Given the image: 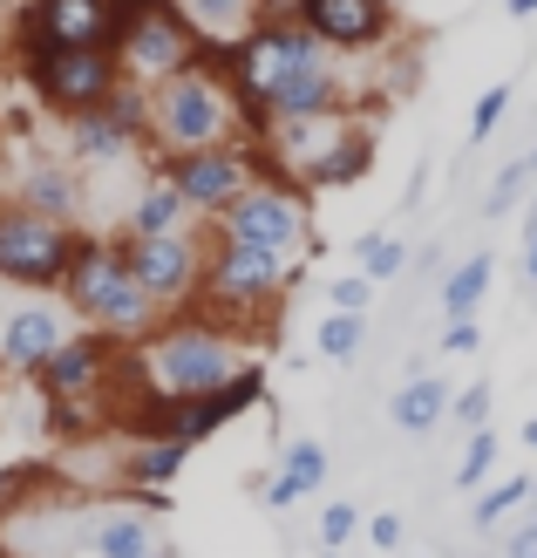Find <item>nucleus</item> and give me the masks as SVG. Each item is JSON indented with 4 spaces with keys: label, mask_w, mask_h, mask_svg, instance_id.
Masks as SVG:
<instances>
[{
    "label": "nucleus",
    "mask_w": 537,
    "mask_h": 558,
    "mask_svg": "<svg viewBox=\"0 0 537 558\" xmlns=\"http://www.w3.org/2000/svg\"><path fill=\"white\" fill-rule=\"evenodd\" d=\"M218 69L239 96V117L252 130V144L272 123H300V117H347L354 109V82L341 69V54L314 41L300 21H259L245 41L218 48Z\"/></svg>",
    "instance_id": "1"
},
{
    "label": "nucleus",
    "mask_w": 537,
    "mask_h": 558,
    "mask_svg": "<svg viewBox=\"0 0 537 558\" xmlns=\"http://www.w3.org/2000/svg\"><path fill=\"white\" fill-rule=\"evenodd\" d=\"M245 117H239V96L218 69V48H205V62H191L178 75H163L150 89V150L171 157V150H205V144H239Z\"/></svg>",
    "instance_id": "2"
},
{
    "label": "nucleus",
    "mask_w": 537,
    "mask_h": 558,
    "mask_svg": "<svg viewBox=\"0 0 537 558\" xmlns=\"http://www.w3.org/2000/svg\"><path fill=\"white\" fill-rule=\"evenodd\" d=\"M245 368V348L232 327H205V320H171V327H150L144 341H136V361L130 375L144 396H211Z\"/></svg>",
    "instance_id": "3"
},
{
    "label": "nucleus",
    "mask_w": 537,
    "mask_h": 558,
    "mask_svg": "<svg viewBox=\"0 0 537 558\" xmlns=\"http://www.w3.org/2000/svg\"><path fill=\"white\" fill-rule=\"evenodd\" d=\"M62 300H69V314H82L96 333H117L123 348H136L157 327V300L136 287L117 239H75V259L62 272Z\"/></svg>",
    "instance_id": "4"
},
{
    "label": "nucleus",
    "mask_w": 537,
    "mask_h": 558,
    "mask_svg": "<svg viewBox=\"0 0 537 558\" xmlns=\"http://www.w3.org/2000/svg\"><path fill=\"white\" fill-rule=\"evenodd\" d=\"M218 239H239V245H259V253H279V259H300L314 245V211H306V191L293 178H252L232 205L211 218Z\"/></svg>",
    "instance_id": "5"
},
{
    "label": "nucleus",
    "mask_w": 537,
    "mask_h": 558,
    "mask_svg": "<svg viewBox=\"0 0 537 558\" xmlns=\"http://www.w3.org/2000/svg\"><path fill=\"white\" fill-rule=\"evenodd\" d=\"M27 75V89H35V102L48 109V117H89V109L109 102V89L123 82V62H117V48H35V54H21L14 62Z\"/></svg>",
    "instance_id": "6"
},
{
    "label": "nucleus",
    "mask_w": 537,
    "mask_h": 558,
    "mask_svg": "<svg viewBox=\"0 0 537 558\" xmlns=\"http://www.w3.org/2000/svg\"><path fill=\"white\" fill-rule=\"evenodd\" d=\"M117 62H123L130 82L157 89L163 75L205 62V41H197V27L184 21L178 0H130V8H123V27H117Z\"/></svg>",
    "instance_id": "7"
},
{
    "label": "nucleus",
    "mask_w": 537,
    "mask_h": 558,
    "mask_svg": "<svg viewBox=\"0 0 537 558\" xmlns=\"http://www.w3.org/2000/svg\"><path fill=\"white\" fill-rule=\"evenodd\" d=\"M163 178H171L178 191H184V205L197 211V218H218L224 205L239 198V191L252 184V178H272L279 163H266V144H252V136H239V144H205V150H171L157 163ZM286 178V171H279Z\"/></svg>",
    "instance_id": "8"
},
{
    "label": "nucleus",
    "mask_w": 537,
    "mask_h": 558,
    "mask_svg": "<svg viewBox=\"0 0 537 558\" xmlns=\"http://www.w3.org/2000/svg\"><path fill=\"white\" fill-rule=\"evenodd\" d=\"M286 287H293V259L211 232V245H205V287H197V300H211L218 314H266V306L286 300Z\"/></svg>",
    "instance_id": "9"
},
{
    "label": "nucleus",
    "mask_w": 537,
    "mask_h": 558,
    "mask_svg": "<svg viewBox=\"0 0 537 558\" xmlns=\"http://www.w3.org/2000/svg\"><path fill=\"white\" fill-rule=\"evenodd\" d=\"M75 226L27 211V205H0V279L27 293H62V272L75 259Z\"/></svg>",
    "instance_id": "10"
},
{
    "label": "nucleus",
    "mask_w": 537,
    "mask_h": 558,
    "mask_svg": "<svg viewBox=\"0 0 537 558\" xmlns=\"http://www.w3.org/2000/svg\"><path fill=\"white\" fill-rule=\"evenodd\" d=\"M205 245H211V232L191 226V232H157V239L123 232L117 253L136 272V287L157 300V314H163V306H191L197 300V287H205Z\"/></svg>",
    "instance_id": "11"
},
{
    "label": "nucleus",
    "mask_w": 537,
    "mask_h": 558,
    "mask_svg": "<svg viewBox=\"0 0 537 558\" xmlns=\"http://www.w3.org/2000/svg\"><path fill=\"white\" fill-rule=\"evenodd\" d=\"M130 0H27L14 14V62L35 48H117Z\"/></svg>",
    "instance_id": "12"
},
{
    "label": "nucleus",
    "mask_w": 537,
    "mask_h": 558,
    "mask_svg": "<svg viewBox=\"0 0 537 558\" xmlns=\"http://www.w3.org/2000/svg\"><path fill=\"white\" fill-rule=\"evenodd\" d=\"M300 27L327 41L341 62H361L402 35V8L394 0H300Z\"/></svg>",
    "instance_id": "13"
},
{
    "label": "nucleus",
    "mask_w": 537,
    "mask_h": 558,
    "mask_svg": "<svg viewBox=\"0 0 537 558\" xmlns=\"http://www.w3.org/2000/svg\"><path fill=\"white\" fill-rule=\"evenodd\" d=\"M117 361H123V341L89 327V333H69V341L35 368V381H41L48 402H89V396L109 388V368H117Z\"/></svg>",
    "instance_id": "14"
},
{
    "label": "nucleus",
    "mask_w": 537,
    "mask_h": 558,
    "mask_svg": "<svg viewBox=\"0 0 537 558\" xmlns=\"http://www.w3.org/2000/svg\"><path fill=\"white\" fill-rule=\"evenodd\" d=\"M62 341H69V320H62V306H48V300H27L0 320V361H8L14 375H35Z\"/></svg>",
    "instance_id": "15"
},
{
    "label": "nucleus",
    "mask_w": 537,
    "mask_h": 558,
    "mask_svg": "<svg viewBox=\"0 0 537 558\" xmlns=\"http://www.w3.org/2000/svg\"><path fill=\"white\" fill-rule=\"evenodd\" d=\"M14 205L54 218V226H75L82 205H89V191H82V163H69V157H35L21 171V198Z\"/></svg>",
    "instance_id": "16"
},
{
    "label": "nucleus",
    "mask_w": 537,
    "mask_h": 558,
    "mask_svg": "<svg viewBox=\"0 0 537 558\" xmlns=\"http://www.w3.org/2000/svg\"><path fill=\"white\" fill-rule=\"evenodd\" d=\"M320 484H327V450H320L314 436H293L286 450H279V477H272L259 497H266L272 511H293L300 497H314Z\"/></svg>",
    "instance_id": "17"
},
{
    "label": "nucleus",
    "mask_w": 537,
    "mask_h": 558,
    "mask_svg": "<svg viewBox=\"0 0 537 558\" xmlns=\"http://www.w3.org/2000/svg\"><path fill=\"white\" fill-rule=\"evenodd\" d=\"M442 415H449V381H442V375H408V381L388 396V423L402 429V436L442 429Z\"/></svg>",
    "instance_id": "18"
},
{
    "label": "nucleus",
    "mask_w": 537,
    "mask_h": 558,
    "mask_svg": "<svg viewBox=\"0 0 537 558\" xmlns=\"http://www.w3.org/2000/svg\"><path fill=\"white\" fill-rule=\"evenodd\" d=\"M197 226V211L184 205V191L171 184V178H150L144 191H136V205H130V226L123 232H136V239H157V232H191Z\"/></svg>",
    "instance_id": "19"
},
{
    "label": "nucleus",
    "mask_w": 537,
    "mask_h": 558,
    "mask_svg": "<svg viewBox=\"0 0 537 558\" xmlns=\"http://www.w3.org/2000/svg\"><path fill=\"white\" fill-rule=\"evenodd\" d=\"M178 8H184V21L197 27L205 48H232L259 27V0H178Z\"/></svg>",
    "instance_id": "20"
},
{
    "label": "nucleus",
    "mask_w": 537,
    "mask_h": 558,
    "mask_svg": "<svg viewBox=\"0 0 537 558\" xmlns=\"http://www.w3.org/2000/svg\"><path fill=\"white\" fill-rule=\"evenodd\" d=\"M69 130V163H82V171H102V163H117V157H130L136 144L102 117V109H89V117H75V123H62Z\"/></svg>",
    "instance_id": "21"
},
{
    "label": "nucleus",
    "mask_w": 537,
    "mask_h": 558,
    "mask_svg": "<svg viewBox=\"0 0 537 558\" xmlns=\"http://www.w3.org/2000/svg\"><path fill=\"white\" fill-rule=\"evenodd\" d=\"M184 463H191V442H178V436H144V442L130 450L123 477H130L136 490H163V484H178Z\"/></svg>",
    "instance_id": "22"
},
{
    "label": "nucleus",
    "mask_w": 537,
    "mask_h": 558,
    "mask_svg": "<svg viewBox=\"0 0 537 558\" xmlns=\"http://www.w3.org/2000/svg\"><path fill=\"white\" fill-rule=\"evenodd\" d=\"M367 163H375V136H367L361 123L341 136V144H333L320 163H314V171H306V184H314V191H341V184H354V178H367Z\"/></svg>",
    "instance_id": "23"
},
{
    "label": "nucleus",
    "mask_w": 537,
    "mask_h": 558,
    "mask_svg": "<svg viewBox=\"0 0 537 558\" xmlns=\"http://www.w3.org/2000/svg\"><path fill=\"white\" fill-rule=\"evenodd\" d=\"M490 279H497V259H490V253H469L463 266H449V279H442V314H449V320H469L476 306H484Z\"/></svg>",
    "instance_id": "24"
},
{
    "label": "nucleus",
    "mask_w": 537,
    "mask_h": 558,
    "mask_svg": "<svg viewBox=\"0 0 537 558\" xmlns=\"http://www.w3.org/2000/svg\"><path fill=\"white\" fill-rule=\"evenodd\" d=\"M314 348L327 361H354L367 348V314H341V306H327V320L314 327Z\"/></svg>",
    "instance_id": "25"
},
{
    "label": "nucleus",
    "mask_w": 537,
    "mask_h": 558,
    "mask_svg": "<svg viewBox=\"0 0 537 558\" xmlns=\"http://www.w3.org/2000/svg\"><path fill=\"white\" fill-rule=\"evenodd\" d=\"M354 266L375 279V287H388V279L408 266V245H402V239H388V232H361V239H354Z\"/></svg>",
    "instance_id": "26"
},
{
    "label": "nucleus",
    "mask_w": 537,
    "mask_h": 558,
    "mask_svg": "<svg viewBox=\"0 0 537 558\" xmlns=\"http://www.w3.org/2000/svg\"><path fill=\"white\" fill-rule=\"evenodd\" d=\"M144 551H157L144 518H102L96 524V558H144Z\"/></svg>",
    "instance_id": "27"
},
{
    "label": "nucleus",
    "mask_w": 537,
    "mask_h": 558,
    "mask_svg": "<svg viewBox=\"0 0 537 558\" xmlns=\"http://www.w3.org/2000/svg\"><path fill=\"white\" fill-rule=\"evenodd\" d=\"M530 505V477H511V484H490V490H476V524L484 532H497L511 511H524Z\"/></svg>",
    "instance_id": "28"
},
{
    "label": "nucleus",
    "mask_w": 537,
    "mask_h": 558,
    "mask_svg": "<svg viewBox=\"0 0 537 558\" xmlns=\"http://www.w3.org/2000/svg\"><path fill=\"white\" fill-rule=\"evenodd\" d=\"M530 184H537V150H530V157H517V163H503L497 184H490V198H484V211H490V218H503V211H511Z\"/></svg>",
    "instance_id": "29"
},
{
    "label": "nucleus",
    "mask_w": 537,
    "mask_h": 558,
    "mask_svg": "<svg viewBox=\"0 0 537 558\" xmlns=\"http://www.w3.org/2000/svg\"><path fill=\"white\" fill-rule=\"evenodd\" d=\"M511 102H517V89H511V82H490V89L476 96V109H469V144H490V136H497V123L511 117Z\"/></svg>",
    "instance_id": "30"
},
{
    "label": "nucleus",
    "mask_w": 537,
    "mask_h": 558,
    "mask_svg": "<svg viewBox=\"0 0 537 558\" xmlns=\"http://www.w3.org/2000/svg\"><path fill=\"white\" fill-rule=\"evenodd\" d=\"M490 470H497V429L484 423V429H469V450H463V463H456V484H463V490H484Z\"/></svg>",
    "instance_id": "31"
},
{
    "label": "nucleus",
    "mask_w": 537,
    "mask_h": 558,
    "mask_svg": "<svg viewBox=\"0 0 537 558\" xmlns=\"http://www.w3.org/2000/svg\"><path fill=\"white\" fill-rule=\"evenodd\" d=\"M367 300H375V279H367V272L327 279V306H341V314H367Z\"/></svg>",
    "instance_id": "32"
},
{
    "label": "nucleus",
    "mask_w": 537,
    "mask_h": 558,
    "mask_svg": "<svg viewBox=\"0 0 537 558\" xmlns=\"http://www.w3.org/2000/svg\"><path fill=\"white\" fill-rule=\"evenodd\" d=\"M354 532H361V511H354V505H341V497H333V505L320 511V545H327V551H341V545H347Z\"/></svg>",
    "instance_id": "33"
},
{
    "label": "nucleus",
    "mask_w": 537,
    "mask_h": 558,
    "mask_svg": "<svg viewBox=\"0 0 537 558\" xmlns=\"http://www.w3.org/2000/svg\"><path fill=\"white\" fill-rule=\"evenodd\" d=\"M449 415H456L463 429H484L490 423V381H469L463 396H449Z\"/></svg>",
    "instance_id": "34"
},
{
    "label": "nucleus",
    "mask_w": 537,
    "mask_h": 558,
    "mask_svg": "<svg viewBox=\"0 0 537 558\" xmlns=\"http://www.w3.org/2000/svg\"><path fill=\"white\" fill-rule=\"evenodd\" d=\"M476 348H484V327H476V314L442 327V354H476Z\"/></svg>",
    "instance_id": "35"
},
{
    "label": "nucleus",
    "mask_w": 537,
    "mask_h": 558,
    "mask_svg": "<svg viewBox=\"0 0 537 558\" xmlns=\"http://www.w3.org/2000/svg\"><path fill=\"white\" fill-rule=\"evenodd\" d=\"M402 538H408V532H402V518H394V511H375V518H367V545H375V551H394Z\"/></svg>",
    "instance_id": "36"
},
{
    "label": "nucleus",
    "mask_w": 537,
    "mask_h": 558,
    "mask_svg": "<svg viewBox=\"0 0 537 558\" xmlns=\"http://www.w3.org/2000/svg\"><path fill=\"white\" fill-rule=\"evenodd\" d=\"M503 558H537V518H530V524H517V532L503 538Z\"/></svg>",
    "instance_id": "37"
},
{
    "label": "nucleus",
    "mask_w": 537,
    "mask_h": 558,
    "mask_svg": "<svg viewBox=\"0 0 537 558\" xmlns=\"http://www.w3.org/2000/svg\"><path fill=\"white\" fill-rule=\"evenodd\" d=\"M259 21H300V0H259Z\"/></svg>",
    "instance_id": "38"
},
{
    "label": "nucleus",
    "mask_w": 537,
    "mask_h": 558,
    "mask_svg": "<svg viewBox=\"0 0 537 558\" xmlns=\"http://www.w3.org/2000/svg\"><path fill=\"white\" fill-rule=\"evenodd\" d=\"M524 279L537 287V211H530V232H524Z\"/></svg>",
    "instance_id": "39"
},
{
    "label": "nucleus",
    "mask_w": 537,
    "mask_h": 558,
    "mask_svg": "<svg viewBox=\"0 0 537 558\" xmlns=\"http://www.w3.org/2000/svg\"><path fill=\"white\" fill-rule=\"evenodd\" d=\"M503 14H511V21H530V14H537V0H503Z\"/></svg>",
    "instance_id": "40"
},
{
    "label": "nucleus",
    "mask_w": 537,
    "mask_h": 558,
    "mask_svg": "<svg viewBox=\"0 0 537 558\" xmlns=\"http://www.w3.org/2000/svg\"><path fill=\"white\" fill-rule=\"evenodd\" d=\"M524 442H530V450H537V415H530V423H524Z\"/></svg>",
    "instance_id": "41"
},
{
    "label": "nucleus",
    "mask_w": 537,
    "mask_h": 558,
    "mask_svg": "<svg viewBox=\"0 0 537 558\" xmlns=\"http://www.w3.org/2000/svg\"><path fill=\"white\" fill-rule=\"evenodd\" d=\"M0 497H14V477H8V470H0Z\"/></svg>",
    "instance_id": "42"
},
{
    "label": "nucleus",
    "mask_w": 537,
    "mask_h": 558,
    "mask_svg": "<svg viewBox=\"0 0 537 558\" xmlns=\"http://www.w3.org/2000/svg\"><path fill=\"white\" fill-rule=\"evenodd\" d=\"M530 505H537V477H530Z\"/></svg>",
    "instance_id": "43"
},
{
    "label": "nucleus",
    "mask_w": 537,
    "mask_h": 558,
    "mask_svg": "<svg viewBox=\"0 0 537 558\" xmlns=\"http://www.w3.org/2000/svg\"><path fill=\"white\" fill-rule=\"evenodd\" d=\"M144 558H163V551H144Z\"/></svg>",
    "instance_id": "44"
},
{
    "label": "nucleus",
    "mask_w": 537,
    "mask_h": 558,
    "mask_svg": "<svg viewBox=\"0 0 537 558\" xmlns=\"http://www.w3.org/2000/svg\"><path fill=\"white\" fill-rule=\"evenodd\" d=\"M327 558H341V551H327Z\"/></svg>",
    "instance_id": "45"
}]
</instances>
